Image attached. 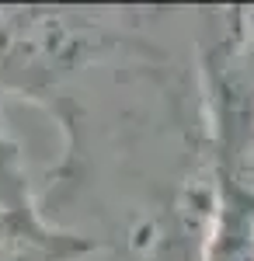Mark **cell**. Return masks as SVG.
Here are the masks:
<instances>
[{
    "label": "cell",
    "instance_id": "6da1fadb",
    "mask_svg": "<svg viewBox=\"0 0 254 261\" xmlns=\"http://www.w3.org/2000/svg\"><path fill=\"white\" fill-rule=\"evenodd\" d=\"M115 11L91 7H0V91L59 115L80 73L125 49Z\"/></svg>",
    "mask_w": 254,
    "mask_h": 261
},
{
    "label": "cell",
    "instance_id": "7a4b0ae2",
    "mask_svg": "<svg viewBox=\"0 0 254 261\" xmlns=\"http://www.w3.org/2000/svg\"><path fill=\"white\" fill-rule=\"evenodd\" d=\"M202 261H254V195L213 192Z\"/></svg>",
    "mask_w": 254,
    "mask_h": 261
}]
</instances>
